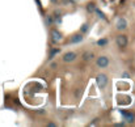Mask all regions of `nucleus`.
<instances>
[{"label":"nucleus","mask_w":135,"mask_h":127,"mask_svg":"<svg viewBox=\"0 0 135 127\" xmlns=\"http://www.w3.org/2000/svg\"><path fill=\"white\" fill-rule=\"evenodd\" d=\"M116 26H117V29H118V30H123V29H126V28H127V21H126L125 18H122V17H121V18H118L117 25H116Z\"/></svg>","instance_id":"5"},{"label":"nucleus","mask_w":135,"mask_h":127,"mask_svg":"<svg viewBox=\"0 0 135 127\" xmlns=\"http://www.w3.org/2000/svg\"><path fill=\"white\" fill-rule=\"evenodd\" d=\"M87 30H88V25H87V24H84V25H83V28H81V31H83V33H85Z\"/></svg>","instance_id":"14"},{"label":"nucleus","mask_w":135,"mask_h":127,"mask_svg":"<svg viewBox=\"0 0 135 127\" xmlns=\"http://www.w3.org/2000/svg\"><path fill=\"white\" fill-rule=\"evenodd\" d=\"M46 22H47V24H53V17H47L46 18Z\"/></svg>","instance_id":"15"},{"label":"nucleus","mask_w":135,"mask_h":127,"mask_svg":"<svg viewBox=\"0 0 135 127\" xmlns=\"http://www.w3.org/2000/svg\"><path fill=\"white\" fill-rule=\"evenodd\" d=\"M117 45L119 47H126L127 45V37L126 36H118L117 37Z\"/></svg>","instance_id":"3"},{"label":"nucleus","mask_w":135,"mask_h":127,"mask_svg":"<svg viewBox=\"0 0 135 127\" xmlns=\"http://www.w3.org/2000/svg\"><path fill=\"white\" fill-rule=\"evenodd\" d=\"M83 41V36L81 34H75V36L71 38V43H79Z\"/></svg>","instance_id":"9"},{"label":"nucleus","mask_w":135,"mask_h":127,"mask_svg":"<svg viewBox=\"0 0 135 127\" xmlns=\"http://www.w3.org/2000/svg\"><path fill=\"white\" fill-rule=\"evenodd\" d=\"M59 52V49H55V50H51V52H50V56H49V59L51 60L53 59V58H54V55L55 54H58Z\"/></svg>","instance_id":"10"},{"label":"nucleus","mask_w":135,"mask_h":127,"mask_svg":"<svg viewBox=\"0 0 135 127\" xmlns=\"http://www.w3.org/2000/svg\"><path fill=\"white\" fill-rule=\"evenodd\" d=\"M97 66L101 68H105L109 66V58L108 56H100L97 58Z\"/></svg>","instance_id":"2"},{"label":"nucleus","mask_w":135,"mask_h":127,"mask_svg":"<svg viewBox=\"0 0 135 127\" xmlns=\"http://www.w3.org/2000/svg\"><path fill=\"white\" fill-rule=\"evenodd\" d=\"M122 76H123V77H129V73H126V72H123V73H122Z\"/></svg>","instance_id":"17"},{"label":"nucleus","mask_w":135,"mask_h":127,"mask_svg":"<svg viewBox=\"0 0 135 127\" xmlns=\"http://www.w3.org/2000/svg\"><path fill=\"white\" fill-rule=\"evenodd\" d=\"M96 81H97V85H98L100 88H105L106 84H108V77H106V75L101 73V75H98V76L96 77Z\"/></svg>","instance_id":"1"},{"label":"nucleus","mask_w":135,"mask_h":127,"mask_svg":"<svg viewBox=\"0 0 135 127\" xmlns=\"http://www.w3.org/2000/svg\"><path fill=\"white\" fill-rule=\"evenodd\" d=\"M121 113H122V115L125 117V119H126L127 122H134V115H132V114L126 113V111H122V110H121Z\"/></svg>","instance_id":"8"},{"label":"nucleus","mask_w":135,"mask_h":127,"mask_svg":"<svg viewBox=\"0 0 135 127\" xmlns=\"http://www.w3.org/2000/svg\"><path fill=\"white\" fill-rule=\"evenodd\" d=\"M92 59H93V52H91V51H85V52L83 54V60L89 62V60H92Z\"/></svg>","instance_id":"7"},{"label":"nucleus","mask_w":135,"mask_h":127,"mask_svg":"<svg viewBox=\"0 0 135 127\" xmlns=\"http://www.w3.org/2000/svg\"><path fill=\"white\" fill-rule=\"evenodd\" d=\"M106 43H108V39H100V41H97L98 46H105Z\"/></svg>","instance_id":"11"},{"label":"nucleus","mask_w":135,"mask_h":127,"mask_svg":"<svg viewBox=\"0 0 135 127\" xmlns=\"http://www.w3.org/2000/svg\"><path fill=\"white\" fill-rule=\"evenodd\" d=\"M114 126H117V127H121V126H125V123H116Z\"/></svg>","instance_id":"16"},{"label":"nucleus","mask_w":135,"mask_h":127,"mask_svg":"<svg viewBox=\"0 0 135 127\" xmlns=\"http://www.w3.org/2000/svg\"><path fill=\"white\" fill-rule=\"evenodd\" d=\"M87 9L89 10V12H93V10L96 9V7H95V4H88V7H87Z\"/></svg>","instance_id":"12"},{"label":"nucleus","mask_w":135,"mask_h":127,"mask_svg":"<svg viewBox=\"0 0 135 127\" xmlns=\"http://www.w3.org/2000/svg\"><path fill=\"white\" fill-rule=\"evenodd\" d=\"M51 39H53V42L58 43L59 41H62V34L58 30H51Z\"/></svg>","instance_id":"4"},{"label":"nucleus","mask_w":135,"mask_h":127,"mask_svg":"<svg viewBox=\"0 0 135 127\" xmlns=\"http://www.w3.org/2000/svg\"><path fill=\"white\" fill-rule=\"evenodd\" d=\"M95 10H96V13L98 15V17H100V18H105L104 13H102V12H101V10H98V9H95Z\"/></svg>","instance_id":"13"},{"label":"nucleus","mask_w":135,"mask_h":127,"mask_svg":"<svg viewBox=\"0 0 135 127\" xmlns=\"http://www.w3.org/2000/svg\"><path fill=\"white\" fill-rule=\"evenodd\" d=\"M76 59V54L75 52H66L63 56V60L64 62H74Z\"/></svg>","instance_id":"6"}]
</instances>
